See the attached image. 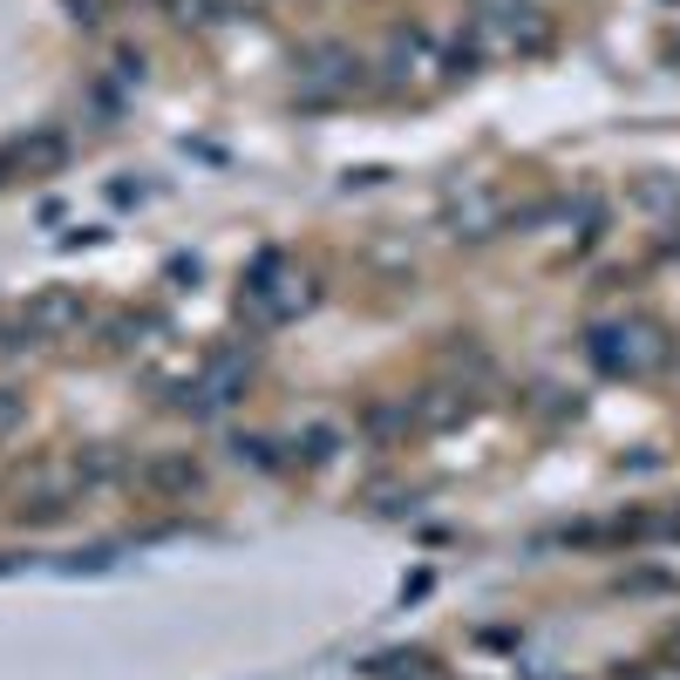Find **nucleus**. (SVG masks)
<instances>
[{"instance_id": "nucleus-1", "label": "nucleus", "mask_w": 680, "mask_h": 680, "mask_svg": "<svg viewBox=\"0 0 680 680\" xmlns=\"http://www.w3.org/2000/svg\"><path fill=\"white\" fill-rule=\"evenodd\" d=\"M354 62L341 42H320V48H306L300 55V83H306V102H327V96H341V89H354Z\"/></svg>"}, {"instance_id": "nucleus-2", "label": "nucleus", "mask_w": 680, "mask_h": 680, "mask_svg": "<svg viewBox=\"0 0 680 680\" xmlns=\"http://www.w3.org/2000/svg\"><path fill=\"white\" fill-rule=\"evenodd\" d=\"M28 327H34V334H68V327H83V293H68V287L42 293V300L28 306Z\"/></svg>"}, {"instance_id": "nucleus-3", "label": "nucleus", "mask_w": 680, "mask_h": 680, "mask_svg": "<svg viewBox=\"0 0 680 680\" xmlns=\"http://www.w3.org/2000/svg\"><path fill=\"white\" fill-rule=\"evenodd\" d=\"M143 490H156V497H191V490H197V463H191V456H156V463H143Z\"/></svg>"}, {"instance_id": "nucleus-4", "label": "nucleus", "mask_w": 680, "mask_h": 680, "mask_svg": "<svg viewBox=\"0 0 680 680\" xmlns=\"http://www.w3.org/2000/svg\"><path fill=\"white\" fill-rule=\"evenodd\" d=\"M116 469H123V463H116L109 450H89V456H75V476H83V484H109Z\"/></svg>"}, {"instance_id": "nucleus-5", "label": "nucleus", "mask_w": 680, "mask_h": 680, "mask_svg": "<svg viewBox=\"0 0 680 680\" xmlns=\"http://www.w3.org/2000/svg\"><path fill=\"white\" fill-rule=\"evenodd\" d=\"M116 565V551H75L68 558V572H109Z\"/></svg>"}, {"instance_id": "nucleus-6", "label": "nucleus", "mask_w": 680, "mask_h": 680, "mask_svg": "<svg viewBox=\"0 0 680 680\" xmlns=\"http://www.w3.org/2000/svg\"><path fill=\"white\" fill-rule=\"evenodd\" d=\"M334 443H341L334 429H313V435H306V456H313V463H327V456H334Z\"/></svg>"}, {"instance_id": "nucleus-7", "label": "nucleus", "mask_w": 680, "mask_h": 680, "mask_svg": "<svg viewBox=\"0 0 680 680\" xmlns=\"http://www.w3.org/2000/svg\"><path fill=\"white\" fill-rule=\"evenodd\" d=\"M21 409H28V402H21V395H14V388H0V435H8V429L21 422Z\"/></svg>"}]
</instances>
